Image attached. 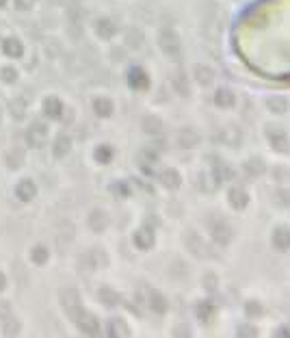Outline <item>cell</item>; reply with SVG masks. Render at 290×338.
Masks as SVG:
<instances>
[{
	"mask_svg": "<svg viewBox=\"0 0 290 338\" xmlns=\"http://www.w3.org/2000/svg\"><path fill=\"white\" fill-rule=\"evenodd\" d=\"M212 237H215V241H219L221 245H227L229 238H232V230H229L223 221H217L215 226H212Z\"/></svg>",
	"mask_w": 290,
	"mask_h": 338,
	"instance_id": "277c9868",
	"label": "cell"
},
{
	"mask_svg": "<svg viewBox=\"0 0 290 338\" xmlns=\"http://www.w3.org/2000/svg\"><path fill=\"white\" fill-rule=\"evenodd\" d=\"M269 141H271V145L275 150H280V152H286L288 150V139H286V135H284L282 130L269 128Z\"/></svg>",
	"mask_w": 290,
	"mask_h": 338,
	"instance_id": "3957f363",
	"label": "cell"
},
{
	"mask_svg": "<svg viewBox=\"0 0 290 338\" xmlns=\"http://www.w3.org/2000/svg\"><path fill=\"white\" fill-rule=\"evenodd\" d=\"M94 108H96V113L97 115H102V117H106V115H111V111H113V106H111V102L108 100H96L94 102Z\"/></svg>",
	"mask_w": 290,
	"mask_h": 338,
	"instance_id": "7c38bea8",
	"label": "cell"
},
{
	"mask_svg": "<svg viewBox=\"0 0 290 338\" xmlns=\"http://www.w3.org/2000/svg\"><path fill=\"white\" fill-rule=\"evenodd\" d=\"M89 226L94 228V230H104V226H106V215L104 212H94L89 219Z\"/></svg>",
	"mask_w": 290,
	"mask_h": 338,
	"instance_id": "4fadbf2b",
	"label": "cell"
},
{
	"mask_svg": "<svg viewBox=\"0 0 290 338\" xmlns=\"http://www.w3.org/2000/svg\"><path fill=\"white\" fill-rule=\"evenodd\" d=\"M97 29H100V35L102 37H111L113 33H115L113 22H108V20H100V22H97Z\"/></svg>",
	"mask_w": 290,
	"mask_h": 338,
	"instance_id": "e0dca14e",
	"label": "cell"
},
{
	"mask_svg": "<svg viewBox=\"0 0 290 338\" xmlns=\"http://www.w3.org/2000/svg\"><path fill=\"white\" fill-rule=\"evenodd\" d=\"M273 245L277 249H288L290 247V230L288 228H277L273 232Z\"/></svg>",
	"mask_w": 290,
	"mask_h": 338,
	"instance_id": "5b68a950",
	"label": "cell"
},
{
	"mask_svg": "<svg viewBox=\"0 0 290 338\" xmlns=\"http://www.w3.org/2000/svg\"><path fill=\"white\" fill-rule=\"evenodd\" d=\"M229 204H232L234 208H245V204H247V193H245L240 187H234L229 191Z\"/></svg>",
	"mask_w": 290,
	"mask_h": 338,
	"instance_id": "8992f818",
	"label": "cell"
},
{
	"mask_svg": "<svg viewBox=\"0 0 290 338\" xmlns=\"http://www.w3.org/2000/svg\"><path fill=\"white\" fill-rule=\"evenodd\" d=\"M65 145H67V139H61V141H59V143H57V152H59V154H63V148H65Z\"/></svg>",
	"mask_w": 290,
	"mask_h": 338,
	"instance_id": "484cf974",
	"label": "cell"
},
{
	"mask_svg": "<svg viewBox=\"0 0 290 338\" xmlns=\"http://www.w3.org/2000/svg\"><path fill=\"white\" fill-rule=\"evenodd\" d=\"M266 106H269L273 113H284L288 108V102L284 100V98H271V100L266 102Z\"/></svg>",
	"mask_w": 290,
	"mask_h": 338,
	"instance_id": "8fae6325",
	"label": "cell"
},
{
	"mask_svg": "<svg viewBox=\"0 0 290 338\" xmlns=\"http://www.w3.org/2000/svg\"><path fill=\"white\" fill-rule=\"evenodd\" d=\"M2 282H4V280H2V275H0V286H2Z\"/></svg>",
	"mask_w": 290,
	"mask_h": 338,
	"instance_id": "f1b7e54d",
	"label": "cell"
},
{
	"mask_svg": "<svg viewBox=\"0 0 290 338\" xmlns=\"http://www.w3.org/2000/svg\"><path fill=\"white\" fill-rule=\"evenodd\" d=\"M80 319H83V323H80V328H83L87 334H96L97 332V321L94 319V317H83V314H80Z\"/></svg>",
	"mask_w": 290,
	"mask_h": 338,
	"instance_id": "2e32d148",
	"label": "cell"
},
{
	"mask_svg": "<svg viewBox=\"0 0 290 338\" xmlns=\"http://www.w3.org/2000/svg\"><path fill=\"white\" fill-rule=\"evenodd\" d=\"M20 193H22V198H29V193H31V182H22V191H20Z\"/></svg>",
	"mask_w": 290,
	"mask_h": 338,
	"instance_id": "d4e9b609",
	"label": "cell"
},
{
	"mask_svg": "<svg viewBox=\"0 0 290 338\" xmlns=\"http://www.w3.org/2000/svg\"><path fill=\"white\" fill-rule=\"evenodd\" d=\"M161 180H162V184L169 187V189H176L180 184V176L173 171V169H165V171L161 173Z\"/></svg>",
	"mask_w": 290,
	"mask_h": 338,
	"instance_id": "ba28073f",
	"label": "cell"
},
{
	"mask_svg": "<svg viewBox=\"0 0 290 338\" xmlns=\"http://www.w3.org/2000/svg\"><path fill=\"white\" fill-rule=\"evenodd\" d=\"M11 111L15 113V117H22V113H24V104H18V102H11Z\"/></svg>",
	"mask_w": 290,
	"mask_h": 338,
	"instance_id": "cb8c5ba5",
	"label": "cell"
},
{
	"mask_svg": "<svg viewBox=\"0 0 290 338\" xmlns=\"http://www.w3.org/2000/svg\"><path fill=\"white\" fill-rule=\"evenodd\" d=\"M100 295H102V299H104V302H108V304H115V302H117V295H115L113 291H108V288H104V291L100 293Z\"/></svg>",
	"mask_w": 290,
	"mask_h": 338,
	"instance_id": "603a6c76",
	"label": "cell"
},
{
	"mask_svg": "<svg viewBox=\"0 0 290 338\" xmlns=\"http://www.w3.org/2000/svg\"><path fill=\"white\" fill-rule=\"evenodd\" d=\"M126 41H128V46L139 48V46H141V41H143V37H141V33H139V31H130V35L126 37Z\"/></svg>",
	"mask_w": 290,
	"mask_h": 338,
	"instance_id": "ffe728a7",
	"label": "cell"
},
{
	"mask_svg": "<svg viewBox=\"0 0 290 338\" xmlns=\"http://www.w3.org/2000/svg\"><path fill=\"white\" fill-rule=\"evenodd\" d=\"M178 141L184 145V148H191V145L197 141V137H195L193 130H182V133H180V137H178Z\"/></svg>",
	"mask_w": 290,
	"mask_h": 338,
	"instance_id": "9a60e30c",
	"label": "cell"
},
{
	"mask_svg": "<svg viewBox=\"0 0 290 338\" xmlns=\"http://www.w3.org/2000/svg\"><path fill=\"white\" fill-rule=\"evenodd\" d=\"M223 141H226V143H238V141H240L238 128H227L226 135H223Z\"/></svg>",
	"mask_w": 290,
	"mask_h": 338,
	"instance_id": "d6986e66",
	"label": "cell"
},
{
	"mask_svg": "<svg viewBox=\"0 0 290 338\" xmlns=\"http://www.w3.org/2000/svg\"><path fill=\"white\" fill-rule=\"evenodd\" d=\"M152 243H154V238H152V232H150V230H141V232H136V245H139L141 249L152 247Z\"/></svg>",
	"mask_w": 290,
	"mask_h": 338,
	"instance_id": "9c48e42d",
	"label": "cell"
},
{
	"mask_svg": "<svg viewBox=\"0 0 290 338\" xmlns=\"http://www.w3.org/2000/svg\"><path fill=\"white\" fill-rule=\"evenodd\" d=\"M176 89L182 91L184 96L189 94V87H187V78H184V74H178V76H176Z\"/></svg>",
	"mask_w": 290,
	"mask_h": 338,
	"instance_id": "7402d4cb",
	"label": "cell"
},
{
	"mask_svg": "<svg viewBox=\"0 0 290 338\" xmlns=\"http://www.w3.org/2000/svg\"><path fill=\"white\" fill-rule=\"evenodd\" d=\"M247 312H254V314H260V312H262V310H260V308H256V304H251V308L247 306Z\"/></svg>",
	"mask_w": 290,
	"mask_h": 338,
	"instance_id": "4316f807",
	"label": "cell"
},
{
	"mask_svg": "<svg viewBox=\"0 0 290 338\" xmlns=\"http://www.w3.org/2000/svg\"><path fill=\"white\" fill-rule=\"evenodd\" d=\"M63 306H65V310H67V314L72 319H76V321L80 319L83 310H80V299H78V295H76V291H65L63 293Z\"/></svg>",
	"mask_w": 290,
	"mask_h": 338,
	"instance_id": "6da1fadb",
	"label": "cell"
},
{
	"mask_svg": "<svg viewBox=\"0 0 290 338\" xmlns=\"http://www.w3.org/2000/svg\"><path fill=\"white\" fill-rule=\"evenodd\" d=\"M165 308H167L165 299H161L158 295L152 297V310H156V312H165Z\"/></svg>",
	"mask_w": 290,
	"mask_h": 338,
	"instance_id": "44dd1931",
	"label": "cell"
},
{
	"mask_svg": "<svg viewBox=\"0 0 290 338\" xmlns=\"http://www.w3.org/2000/svg\"><path fill=\"white\" fill-rule=\"evenodd\" d=\"M215 104L223 106V108L232 106L234 104V94H232V91H227V89H219L215 94Z\"/></svg>",
	"mask_w": 290,
	"mask_h": 338,
	"instance_id": "52a82bcc",
	"label": "cell"
},
{
	"mask_svg": "<svg viewBox=\"0 0 290 338\" xmlns=\"http://www.w3.org/2000/svg\"><path fill=\"white\" fill-rule=\"evenodd\" d=\"M245 171L251 173V176H260V173L264 171V165H262L260 159H251V161L245 163Z\"/></svg>",
	"mask_w": 290,
	"mask_h": 338,
	"instance_id": "30bf717a",
	"label": "cell"
},
{
	"mask_svg": "<svg viewBox=\"0 0 290 338\" xmlns=\"http://www.w3.org/2000/svg\"><path fill=\"white\" fill-rule=\"evenodd\" d=\"M195 76H197V80H199L201 85H210V80L215 78V76H212V72L208 68H197L195 69Z\"/></svg>",
	"mask_w": 290,
	"mask_h": 338,
	"instance_id": "5bb4252c",
	"label": "cell"
},
{
	"mask_svg": "<svg viewBox=\"0 0 290 338\" xmlns=\"http://www.w3.org/2000/svg\"><path fill=\"white\" fill-rule=\"evenodd\" d=\"M15 4H20V7H29L31 0H15Z\"/></svg>",
	"mask_w": 290,
	"mask_h": 338,
	"instance_id": "83f0119b",
	"label": "cell"
},
{
	"mask_svg": "<svg viewBox=\"0 0 290 338\" xmlns=\"http://www.w3.org/2000/svg\"><path fill=\"white\" fill-rule=\"evenodd\" d=\"M143 128L150 135H156V133H161V122H158V119H154V117H147L145 122H143Z\"/></svg>",
	"mask_w": 290,
	"mask_h": 338,
	"instance_id": "ac0fdd59",
	"label": "cell"
},
{
	"mask_svg": "<svg viewBox=\"0 0 290 338\" xmlns=\"http://www.w3.org/2000/svg\"><path fill=\"white\" fill-rule=\"evenodd\" d=\"M161 48L165 52H169V54H178L180 52V39L173 35L171 31H165L161 35Z\"/></svg>",
	"mask_w": 290,
	"mask_h": 338,
	"instance_id": "7a4b0ae2",
	"label": "cell"
}]
</instances>
